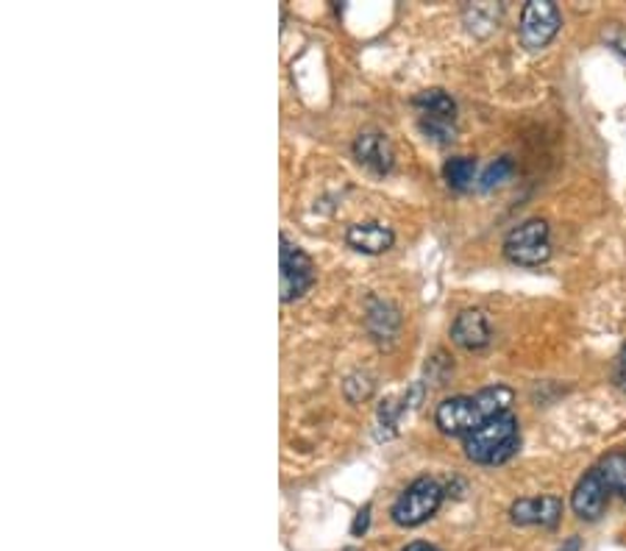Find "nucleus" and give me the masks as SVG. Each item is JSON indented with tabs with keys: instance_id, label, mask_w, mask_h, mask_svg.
Segmentation results:
<instances>
[{
	"instance_id": "1",
	"label": "nucleus",
	"mask_w": 626,
	"mask_h": 551,
	"mask_svg": "<svg viewBox=\"0 0 626 551\" xmlns=\"http://www.w3.org/2000/svg\"><path fill=\"white\" fill-rule=\"evenodd\" d=\"M510 404H513V390L506 385L485 387L476 396H451L437 406L435 424L446 435L468 438L471 431L479 429L485 421L496 418L501 412H510Z\"/></svg>"
},
{
	"instance_id": "2",
	"label": "nucleus",
	"mask_w": 626,
	"mask_h": 551,
	"mask_svg": "<svg viewBox=\"0 0 626 551\" xmlns=\"http://www.w3.org/2000/svg\"><path fill=\"white\" fill-rule=\"evenodd\" d=\"M465 456L481 465H499L518 451V418L513 412H501L485 421L468 438H462Z\"/></svg>"
},
{
	"instance_id": "3",
	"label": "nucleus",
	"mask_w": 626,
	"mask_h": 551,
	"mask_svg": "<svg viewBox=\"0 0 626 551\" xmlns=\"http://www.w3.org/2000/svg\"><path fill=\"white\" fill-rule=\"evenodd\" d=\"M440 504H443V488L435 479H429V476H421L396 499L390 515L399 526L412 529V526L426 524L440 510Z\"/></svg>"
},
{
	"instance_id": "4",
	"label": "nucleus",
	"mask_w": 626,
	"mask_h": 551,
	"mask_svg": "<svg viewBox=\"0 0 626 551\" xmlns=\"http://www.w3.org/2000/svg\"><path fill=\"white\" fill-rule=\"evenodd\" d=\"M504 254L506 260L515 265H543L551 256V242H549V223L546 221H526L515 226L504 240Z\"/></svg>"
},
{
	"instance_id": "5",
	"label": "nucleus",
	"mask_w": 626,
	"mask_h": 551,
	"mask_svg": "<svg viewBox=\"0 0 626 551\" xmlns=\"http://www.w3.org/2000/svg\"><path fill=\"white\" fill-rule=\"evenodd\" d=\"M281 301H298L310 292V287L315 285V265H312L310 256L290 240V237L281 235Z\"/></svg>"
},
{
	"instance_id": "6",
	"label": "nucleus",
	"mask_w": 626,
	"mask_h": 551,
	"mask_svg": "<svg viewBox=\"0 0 626 551\" xmlns=\"http://www.w3.org/2000/svg\"><path fill=\"white\" fill-rule=\"evenodd\" d=\"M560 26H563V17L551 0H529L521 12V42L529 51H540L556 37Z\"/></svg>"
},
{
	"instance_id": "7",
	"label": "nucleus",
	"mask_w": 626,
	"mask_h": 551,
	"mask_svg": "<svg viewBox=\"0 0 626 551\" xmlns=\"http://www.w3.org/2000/svg\"><path fill=\"white\" fill-rule=\"evenodd\" d=\"M613 490L608 488V481L601 476L599 468L588 471V474L579 479V485L574 488V496H571V508L583 521H596L604 515V508H608V499Z\"/></svg>"
},
{
	"instance_id": "8",
	"label": "nucleus",
	"mask_w": 626,
	"mask_h": 551,
	"mask_svg": "<svg viewBox=\"0 0 626 551\" xmlns=\"http://www.w3.org/2000/svg\"><path fill=\"white\" fill-rule=\"evenodd\" d=\"M510 518L513 524L518 526H551L560 524L563 518V501L556 499V496H538V499H518L513 501V508H510Z\"/></svg>"
},
{
	"instance_id": "9",
	"label": "nucleus",
	"mask_w": 626,
	"mask_h": 551,
	"mask_svg": "<svg viewBox=\"0 0 626 551\" xmlns=\"http://www.w3.org/2000/svg\"><path fill=\"white\" fill-rule=\"evenodd\" d=\"M354 156L362 167H367L376 176H385L392 171L396 153H392L390 140L379 132H362L354 140Z\"/></svg>"
},
{
	"instance_id": "10",
	"label": "nucleus",
	"mask_w": 626,
	"mask_h": 551,
	"mask_svg": "<svg viewBox=\"0 0 626 551\" xmlns=\"http://www.w3.org/2000/svg\"><path fill=\"white\" fill-rule=\"evenodd\" d=\"M451 340L460 346V349L479 351L490 342V321L481 310H465L456 315L454 326H451Z\"/></svg>"
},
{
	"instance_id": "11",
	"label": "nucleus",
	"mask_w": 626,
	"mask_h": 551,
	"mask_svg": "<svg viewBox=\"0 0 626 551\" xmlns=\"http://www.w3.org/2000/svg\"><path fill=\"white\" fill-rule=\"evenodd\" d=\"M346 240L348 246L360 251V254H385V251L392 248V242H396V235H392V228L385 226V223L365 221L354 223V226L348 228Z\"/></svg>"
},
{
	"instance_id": "12",
	"label": "nucleus",
	"mask_w": 626,
	"mask_h": 551,
	"mask_svg": "<svg viewBox=\"0 0 626 551\" xmlns=\"http://www.w3.org/2000/svg\"><path fill=\"white\" fill-rule=\"evenodd\" d=\"M415 107L421 109V117L456 123V103L454 98L446 96L443 89H426V92H421V96L415 98Z\"/></svg>"
},
{
	"instance_id": "13",
	"label": "nucleus",
	"mask_w": 626,
	"mask_h": 551,
	"mask_svg": "<svg viewBox=\"0 0 626 551\" xmlns=\"http://www.w3.org/2000/svg\"><path fill=\"white\" fill-rule=\"evenodd\" d=\"M443 176L449 181L451 190H468L476 176V159L471 156H454L446 162Z\"/></svg>"
},
{
	"instance_id": "14",
	"label": "nucleus",
	"mask_w": 626,
	"mask_h": 551,
	"mask_svg": "<svg viewBox=\"0 0 626 551\" xmlns=\"http://www.w3.org/2000/svg\"><path fill=\"white\" fill-rule=\"evenodd\" d=\"M601 476H604V481H608V488L613 490V493H621L626 499V454H610L604 463L599 465Z\"/></svg>"
},
{
	"instance_id": "15",
	"label": "nucleus",
	"mask_w": 626,
	"mask_h": 551,
	"mask_svg": "<svg viewBox=\"0 0 626 551\" xmlns=\"http://www.w3.org/2000/svg\"><path fill=\"white\" fill-rule=\"evenodd\" d=\"M510 176H513V159H510V156L496 159L493 165H490L485 173H481L479 190H493V187L504 184Z\"/></svg>"
},
{
	"instance_id": "16",
	"label": "nucleus",
	"mask_w": 626,
	"mask_h": 551,
	"mask_svg": "<svg viewBox=\"0 0 626 551\" xmlns=\"http://www.w3.org/2000/svg\"><path fill=\"white\" fill-rule=\"evenodd\" d=\"M399 412H401V406H396V401H392V399H387L385 404L379 406V424L390 429V438H392V431H396V421H399Z\"/></svg>"
},
{
	"instance_id": "17",
	"label": "nucleus",
	"mask_w": 626,
	"mask_h": 551,
	"mask_svg": "<svg viewBox=\"0 0 626 551\" xmlns=\"http://www.w3.org/2000/svg\"><path fill=\"white\" fill-rule=\"evenodd\" d=\"M604 39H608V45L615 53H621V57L626 59V28H621L618 23H613V26L608 28V34H604Z\"/></svg>"
},
{
	"instance_id": "18",
	"label": "nucleus",
	"mask_w": 626,
	"mask_h": 551,
	"mask_svg": "<svg viewBox=\"0 0 626 551\" xmlns=\"http://www.w3.org/2000/svg\"><path fill=\"white\" fill-rule=\"evenodd\" d=\"M367 524H371V504H367V508H365V510H362V513H360V515H356L354 526H351V533H354V535L365 533V529H367Z\"/></svg>"
},
{
	"instance_id": "19",
	"label": "nucleus",
	"mask_w": 626,
	"mask_h": 551,
	"mask_svg": "<svg viewBox=\"0 0 626 551\" xmlns=\"http://www.w3.org/2000/svg\"><path fill=\"white\" fill-rule=\"evenodd\" d=\"M615 381L626 390V351L618 356V367H615Z\"/></svg>"
},
{
	"instance_id": "20",
	"label": "nucleus",
	"mask_w": 626,
	"mask_h": 551,
	"mask_svg": "<svg viewBox=\"0 0 626 551\" xmlns=\"http://www.w3.org/2000/svg\"><path fill=\"white\" fill-rule=\"evenodd\" d=\"M404 551H437L435 546H429V543H412V546H406Z\"/></svg>"
},
{
	"instance_id": "21",
	"label": "nucleus",
	"mask_w": 626,
	"mask_h": 551,
	"mask_svg": "<svg viewBox=\"0 0 626 551\" xmlns=\"http://www.w3.org/2000/svg\"><path fill=\"white\" fill-rule=\"evenodd\" d=\"M576 549H579V540L574 538V540H568V546H565V549H560V551H576Z\"/></svg>"
},
{
	"instance_id": "22",
	"label": "nucleus",
	"mask_w": 626,
	"mask_h": 551,
	"mask_svg": "<svg viewBox=\"0 0 626 551\" xmlns=\"http://www.w3.org/2000/svg\"><path fill=\"white\" fill-rule=\"evenodd\" d=\"M346 551H360V549H346Z\"/></svg>"
}]
</instances>
